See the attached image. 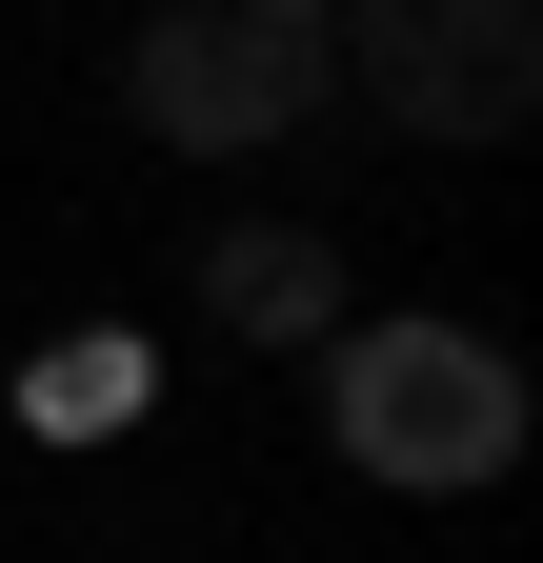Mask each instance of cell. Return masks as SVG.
I'll use <instances>...</instances> for the list:
<instances>
[{
  "label": "cell",
  "instance_id": "obj_5",
  "mask_svg": "<svg viewBox=\"0 0 543 563\" xmlns=\"http://www.w3.org/2000/svg\"><path fill=\"white\" fill-rule=\"evenodd\" d=\"M142 402H162V363H142V342H60V363L21 383V422H41V443H121Z\"/></svg>",
  "mask_w": 543,
  "mask_h": 563
},
{
  "label": "cell",
  "instance_id": "obj_4",
  "mask_svg": "<svg viewBox=\"0 0 543 563\" xmlns=\"http://www.w3.org/2000/svg\"><path fill=\"white\" fill-rule=\"evenodd\" d=\"M201 322L282 363V342H343V322H363V282H343L322 222H222V242H201Z\"/></svg>",
  "mask_w": 543,
  "mask_h": 563
},
{
  "label": "cell",
  "instance_id": "obj_3",
  "mask_svg": "<svg viewBox=\"0 0 543 563\" xmlns=\"http://www.w3.org/2000/svg\"><path fill=\"white\" fill-rule=\"evenodd\" d=\"M322 60L402 141H443V162H484V141L543 121V0H322Z\"/></svg>",
  "mask_w": 543,
  "mask_h": 563
},
{
  "label": "cell",
  "instance_id": "obj_1",
  "mask_svg": "<svg viewBox=\"0 0 543 563\" xmlns=\"http://www.w3.org/2000/svg\"><path fill=\"white\" fill-rule=\"evenodd\" d=\"M523 342L503 322H443V302H402V322H343L322 342V443H343V483H383V504H484V483H523Z\"/></svg>",
  "mask_w": 543,
  "mask_h": 563
},
{
  "label": "cell",
  "instance_id": "obj_2",
  "mask_svg": "<svg viewBox=\"0 0 543 563\" xmlns=\"http://www.w3.org/2000/svg\"><path fill=\"white\" fill-rule=\"evenodd\" d=\"M322 101H343L322 0H142V41H121V121L181 141V162H262Z\"/></svg>",
  "mask_w": 543,
  "mask_h": 563
}]
</instances>
